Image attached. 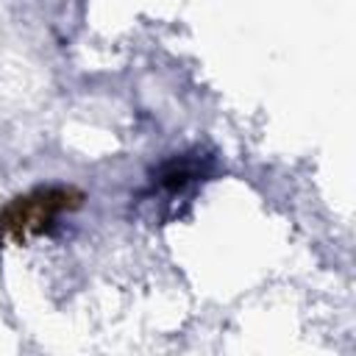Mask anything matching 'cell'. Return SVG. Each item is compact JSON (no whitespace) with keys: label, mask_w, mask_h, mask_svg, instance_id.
<instances>
[{"label":"cell","mask_w":356,"mask_h":356,"mask_svg":"<svg viewBox=\"0 0 356 356\" xmlns=\"http://www.w3.org/2000/svg\"><path fill=\"white\" fill-rule=\"evenodd\" d=\"M83 206V192L75 186H39L14 200L0 211V236L11 242H28L44 234L61 214L78 211Z\"/></svg>","instance_id":"cell-1"}]
</instances>
